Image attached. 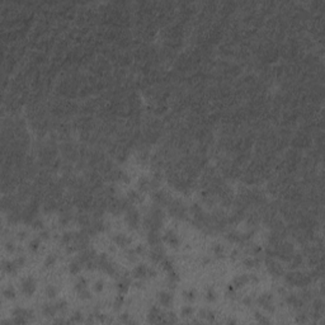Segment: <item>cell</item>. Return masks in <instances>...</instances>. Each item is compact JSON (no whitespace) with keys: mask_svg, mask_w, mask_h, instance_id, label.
<instances>
[{"mask_svg":"<svg viewBox=\"0 0 325 325\" xmlns=\"http://www.w3.org/2000/svg\"><path fill=\"white\" fill-rule=\"evenodd\" d=\"M286 281L293 286H306L310 282V277H305L301 273H288L286 276Z\"/></svg>","mask_w":325,"mask_h":325,"instance_id":"cell-1","label":"cell"},{"mask_svg":"<svg viewBox=\"0 0 325 325\" xmlns=\"http://www.w3.org/2000/svg\"><path fill=\"white\" fill-rule=\"evenodd\" d=\"M36 291V281L33 277H27L22 282V292L26 296H32Z\"/></svg>","mask_w":325,"mask_h":325,"instance_id":"cell-2","label":"cell"},{"mask_svg":"<svg viewBox=\"0 0 325 325\" xmlns=\"http://www.w3.org/2000/svg\"><path fill=\"white\" fill-rule=\"evenodd\" d=\"M259 305L264 307L267 311H274V306H273V296L271 293H263L261 297L258 299Z\"/></svg>","mask_w":325,"mask_h":325,"instance_id":"cell-3","label":"cell"},{"mask_svg":"<svg viewBox=\"0 0 325 325\" xmlns=\"http://www.w3.org/2000/svg\"><path fill=\"white\" fill-rule=\"evenodd\" d=\"M126 221L131 227H137L140 223V215L136 210H130L126 215Z\"/></svg>","mask_w":325,"mask_h":325,"instance_id":"cell-4","label":"cell"},{"mask_svg":"<svg viewBox=\"0 0 325 325\" xmlns=\"http://www.w3.org/2000/svg\"><path fill=\"white\" fill-rule=\"evenodd\" d=\"M163 241H165L167 244H169L170 247H178L179 245V237L177 236L175 233H173V231H168L167 234L163 236Z\"/></svg>","mask_w":325,"mask_h":325,"instance_id":"cell-5","label":"cell"},{"mask_svg":"<svg viewBox=\"0 0 325 325\" xmlns=\"http://www.w3.org/2000/svg\"><path fill=\"white\" fill-rule=\"evenodd\" d=\"M147 272H149V268L145 265V264H139L137 267H135V269L132 272V276L135 278H139V279H142L147 277Z\"/></svg>","mask_w":325,"mask_h":325,"instance_id":"cell-6","label":"cell"},{"mask_svg":"<svg viewBox=\"0 0 325 325\" xmlns=\"http://www.w3.org/2000/svg\"><path fill=\"white\" fill-rule=\"evenodd\" d=\"M157 299H159V302H160V305L168 307L171 305V301H173V296L169 293V292H165V291H161L159 292L157 295Z\"/></svg>","mask_w":325,"mask_h":325,"instance_id":"cell-7","label":"cell"},{"mask_svg":"<svg viewBox=\"0 0 325 325\" xmlns=\"http://www.w3.org/2000/svg\"><path fill=\"white\" fill-rule=\"evenodd\" d=\"M159 321H163V316L159 311L157 307H153L150 309V313H149V323H159Z\"/></svg>","mask_w":325,"mask_h":325,"instance_id":"cell-8","label":"cell"},{"mask_svg":"<svg viewBox=\"0 0 325 325\" xmlns=\"http://www.w3.org/2000/svg\"><path fill=\"white\" fill-rule=\"evenodd\" d=\"M249 282V276L248 274H241V276H237L234 278L233 281V286L234 288H239V287H243L244 285H247Z\"/></svg>","mask_w":325,"mask_h":325,"instance_id":"cell-9","label":"cell"},{"mask_svg":"<svg viewBox=\"0 0 325 325\" xmlns=\"http://www.w3.org/2000/svg\"><path fill=\"white\" fill-rule=\"evenodd\" d=\"M43 315L47 316V317H52L56 315L57 313V309H56V305H50V304H46L43 306Z\"/></svg>","mask_w":325,"mask_h":325,"instance_id":"cell-10","label":"cell"},{"mask_svg":"<svg viewBox=\"0 0 325 325\" xmlns=\"http://www.w3.org/2000/svg\"><path fill=\"white\" fill-rule=\"evenodd\" d=\"M18 267H19V265L17 264L16 261H8V262H5V263H4V269H5V272H8V273H10V274L16 273L17 269H18Z\"/></svg>","mask_w":325,"mask_h":325,"instance_id":"cell-11","label":"cell"},{"mask_svg":"<svg viewBox=\"0 0 325 325\" xmlns=\"http://www.w3.org/2000/svg\"><path fill=\"white\" fill-rule=\"evenodd\" d=\"M113 240H114V243L117 244V245H119V247H125V245H127V244L130 243V239H128V237H126L125 235H122V234L116 235V236L113 237Z\"/></svg>","mask_w":325,"mask_h":325,"instance_id":"cell-12","label":"cell"},{"mask_svg":"<svg viewBox=\"0 0 325 325\" xmlns=\"http://www.w3.org/2000/svg\"><path fill=\"white\" fill-rule=\"evenodd\" d=\"M3 295H4L5 299L13 300V299H16V290H14V287L8 286L6 288H4V290H3Z\"/></svg>","mask_w":325,"mask_h":325,"instance_id":"cell-13","label":"cell"},{"mask_svg":"<svg viewBox=\"0 0 325 325\" xmlns=\"http://www.w3.org/2000/svg\"><path fill=\"white\" fill-rule=\"evenodd\" d=\"M130 281L128 279H123V281H121V282L118 283V290H119V293L122 295H125L127 291H128V288H130Z\"/></svg>","mask_w":325,"mask_h":325,"instance_id":"cell-14","label":"cell"},{"mask_svg":"<svg viewBox=\"0 0 325 325\" xmlns=\"http://www.w3.org/2000/svg\"><path fill=\"white\" fill-rule=\"evenodd\" d=\"M69 271H70L71 274H79V272L81 271V267L78 262H73V263H70V265H69Z\"/></svg>","mask_w":325,"mask_h":325,"instance_id":"cell-15","label":"cell"},{"mask_svg":"<svg viewBox=\"0 0 325 325\" xmlns=\"http://www.w3.org/2000/svg\"><path fill=\"white\" fill-rule=\"evenodd\" d=\"M206 299H207V301H210V302H213V301L216 300V291L213 290L212 287H208V288H207Z\"/></svg>","mask_w":325,"mask_h":325,"instance_id":"cell-16","label":"cell"},{"mask_svg":"<svg viewBox=\"0 0 325 325\" xmlns=\"http://www.w3.org/2000/svg\"><path fill=\"white\" fill-rule=\"evenodd\" d=\"M183 296H184V299H187L188 301H193L194 299H196V290H193V288L187 290V291L183 292Z\"/></svg>","mask_w":325,"mask_h":325,"instance_id":"cell-17","label":"cell"},{"mask_svg":"<svg viewBox=\"0 0 325 325\" xmlns=\"http://www.w3.org/2000/svg\"><path fill=\"white\" fill-rule=\"evenodd\" d=\"M40 245H41V239H33V240H31V243H29V250L31 251H37L38 248H40Z\"/></svg>","mask_w":325,"mask_h":325,"instance_id":"cell-18","label":"cell"},{"mask_svg":"<svg viewBox=\"0 0 325 325\" xmlns=\"http://www.w3.org/2000/svg\"><path fill=\"white\" fill-rule=\"evenodd\" d=\"M56 263V255L55 254H50L45 259V267H52Z\"/></svg>","mask_w":325,"mask_h":325,"instance_id":"cell-19","label":"cell"},{"mask_svg":"<svg viewBox=\"0 0 325 325\" xmlns=\"http://www.w3.org/2000/svg\"><path fill=\"white\" fill-rule=\"evenodd\" d=\"M212 250H213V254L216 255V257H222L223 255V248L221 247L220 244H215L213 245V248H212Z\"/></svg>","mask_w":325,"mask_h":325,"instance_id":"cell-20","label":"cell"},{"mask_svg":"<svg viewBox=\"0 0 325 325\" xmlns=\"http://www.w3.org/2000/svg\"><path fill=\"white\" fill-rule=\"evenodd\" d=\"M75 288H76V291L79 292V291H81V290H84V288H88V286H86V281H85V278H80L76 282V285H75Z\"/></svg>","mask_w":325,"mask_h":325,"instance_id":"cell-21","label":"cell"},{"mask_svg":"<svg viewBox=\"0 0 325 325\" xmlns=\"http://www.w3.org/2000/svg\"><path fill=\"white\" fill-rule=\"evenodd\" d=\"M46 295L48 296L50 299H54L55 296L57 295V288H56L55 286H48V287L46 288Z\"/></svg>","mask_w":325,"mask_h":325,"instance_id":"cell-22","label":"cell"},{"mask_svg":"<svg viewBox=\"0 0 325 325\" xmlns=\"http://www.w3.org/2000/svg\"><path fill=\"white\" fill-rule=\"evenodd\" d=\"M287 302H288L290 305H293V306H300V305H301V301H299V299L296 297L295 295L288 296V297H287Z\"/></svg>","mask_w":325,"mask_h":325,"instance_id":"cell-23","label":"cell"},{"mask_svg":"<svg viewBox=\"0 0 325 325\" xmlns=\"http://www.w3.org/2000/svg\"><path fill=\"white\" fill-rule=\"evenodd\" d=\"M78 293H79V297H80L81 300H88V299H90V297H92L90 291L88 290V288H84V290L79 291Z\"/></svg>","mask_w":325,"mask_h":325,"instance_id":"cell-24","label":"cell"},{"mask_svg":"<svg viewBox=\"0 0 325 325\" xmlns=\"http://www.w3.org/2000/svg\"><path fill=\"white\" fill-rule=\"evenodd\" d=\"M193 313H194V310L191 306H184L182 309V316L183 317H189V316L193 315Z\"/></svg>","mask_w":325,"mask_h":325,"instance_id":"cell-25","label":"cell"},{"mask_svg":"<svg viewBox=\"0 0 325 325\" xmlns=\"http://www.w3.org/2000/svg\"><path fill=\"white\" fill-rule=\"evenodd\" d=\"M244 264L248 267V268H251V267H255L258 264V261L254 258H247V259H244Z\"/></svg>","mask_w":325,"mask_h":325,"instance_id":"cell-26","label":"cell"},{"mask_svg":"<svg viewBox=\"0 0 325 325\" xmlns=\"http://www.w3.org/2000/svg\"><path fill=\"white\" fill-rule=\"evenodd\" d=\"M123 301H125V297H123V295L119 293L117 296V299H116L114 301V309H119L122 306V304H123Z\"/></svg>","mask_w":325,"mask_h":325,"instance_id":"cell-27","label":"cell"},{"mask_svg":"<svg viewBox=\"0 0 325 325\" xmlns=\"http://www.w3.org/2000/svg\"><path fill=\"white\" fill-rule=\"evenodd\" d=\"M93 287H94V291H95V292H102V291H103V288H104L103 281H100V279L97 281V282L94 283V286H93Z\"/></svg>","mask_w":325,"mask_h":325,"instance_id":"cell-28","label":"cell"},{"mask_svg":"<svg viewBox=\"0 0 325 325\" xmlns=\"http://www.w3.org/2000/svg\"><path fill=\"white\" fill-rule=\"evenodd\" d=\"M201 314H202V316H203L205 319L210 320V321H212V320L215 319V314H213L212 311H202Z\"/></svg>","mask_w":325,"mask_h":325,"instance_id":"cell-29","label":"cell"},{"mask_svg":"<svg viewBox=\"0 0 325 325\" xmlns=\"http://www.w3.org/2000/svg\"><path fill=\"white\" fill-rule=\"evenodd\" d=\"M254 316H255V319H257L259 323H262V324H263V323H267V324L269 323V320L267 319V317L262 316V315H261V313H258V311H255V315H254Z\"/></svg>","mask_w":325,"mask_h":325,"instance_id":"cell-30","label":"cell"},{"mask_svg":"<svg viewBox=\"0 0 325 325\" xmlns=\"http://www.w3.org/2000/svg\"><path fill=\"white\" fill-rule=\"evenodd\" d=\"M71 237H73V235H71L70 233H65V234L62 235V237H61V241H62L64 244H69V243L71 241Z\"/></svg>","mask_w":325,"mask_h":325,"instance_id":"cell-31","label":"cell"},{"mask_svg":"<svg viewBox=\"0 0 325 325\" xmlns=\"http://www.w3.org/2000/svg\"><path fill=\"white\" fill-rule=\"evenodd\" d=\"M161 263H163L164 269H167L168 272L173 269V264H171V262H170V261H168V259H164V261H163Z\"/></svg>","mask_w":325,"mask_h":325,"instance_id":"cell-32","label":"cell"},{"mask_svg":"<svg viewBox=\"0 0 325 325\" xmlns=\"http://www.w3.org/2000/svg\"><path fill=\"white\" fill-rule=\"evenodd\" d=\"M81 320H83V314L79 313V311H76L74 314V316L71 317V321H81Z\"/></svg>","mask_w":325,"mask_h":325,"instance_id":"cell-33","label":"cell"},{"mask_svg":"<svg viewBox=\"0 0 325 325\" xmlns=\"http://www.w3.org/2000/svg\"><path fill=\"white\" fill-rule=\"evenodd\" d=\"M65 307H66V301H59V302L56 304L57 311H60V310H64Z\"/></svg>","mask_w":325,"mask_h":325,"instance_id":"cell-34","label":"cell"},{"mask_svg":"<svg viewBox=\"0 0 325 325\" xmlns=\"http://www.w3.org/2000/svg\"><path fill=\"white\" fill-rule=\"evenodd\" d=\"M5 248H6V250H8V251H14V248H16V247H14V244L12 241H8V243L5 244Z\"/></svg>","mask_w":325,"mask_h":325,"instance_id":"cell-35","label":"cell"},{"mask_svg":"<svg viewBox=\"0 0 325 325\" xmlns=\"http://www.w3.org/2000/svg\"><path fill=\"white\" fill-rule=\"evenodd\" d=\"M243 304H244V305H247V306H250V305H251V299H250V297H245V299L243 300Z\"/></svg>","mask_w":325,"mask_h":325,"instance_id":"cell-36","label":"cell"},{"mask_svg":"<svg viewBox=\"0 0 325 325\" xmlns=\"http://www.w3.org/2000/svg\"><path fill=\"white\" fill-rule=\"evenodd\" d=\"M33 227H36V229H42V221H36L34 223H33Z\"/></svg>","mask_w":325,"mask_h":325,"instance_id":"cell-37","label":"cell"},{"mask_svg":"<svg viewBox=\"0 0 325 325\" xmlns=\"http://www.w3.org/2000/svg\"><path fill=\"white\" fill-rule=\"evenodd\" d=\"M16 262H17V264H18V265H20V267H22V265L24 264V258H18Z\"/></svg>","mask_w":325,"mask_h":325,"instance_id":"cell-38","label":"cell"},{"mask_svg":"<svg viewBox=\"0 0 325 325\" xmlns=\"http://www.w3.org/2000/svg\"><path fill=\"white\" fill-rule=\"evenodd\" d=\"M48 237V233L47 231H42L41 233V239H47Z\"/></svg>","mask_w":325,"mask_h":325,"instance_id":"cell-39","label":"cell"},{"mask_svg":"<svg viewBox=\"0 0 325 325\" xmlns=\"http://www.w3.org/2000/svg\"><path fill=\"white\" fill-rule=\"evenodd\" d=\"M127 319H128V314H123V316H121L122 321H127Z\"/></svg>","mask_w":325,"mask_h":325,"instance_id":"cell-40","label":"cell"},{"mask_svg":"<svg viewBox=\"0 0 325 325\" xmlns=\"http://www.w3.org/2000/svg\"><path fill=\"white\" fill-rule=\"evenodd\" d=\"M231 254H233V257H236V255H237V251H236V250H234L233 253H231Z\"/></svg>","mask_w":325,"mask_h":325,"instance_id":"cell-41","label":"cell"}]
</instances>
